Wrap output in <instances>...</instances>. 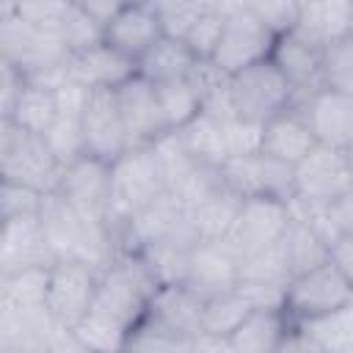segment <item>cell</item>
Here are the masks:
<instances>
[{
	"label": "cell",
	"instance_id": "obj_1",
	"mask_svg": "<svg viewBox=\"0 0 353 353\" xmlns=\"http://www.w3.org/2000/svg\"><path fill=\"white\" fill-rule=\"evenodd\" d=\"M72 50L58 28H39L17 14V3L0 6V61L17 66L28 80L66 69Z\"/></svg>",
	"mask_w": 353,
	"mask_h": 353
},
{
	"label": "cell",
	"instance_id": "obj_2",
	"mask_svg": "<svg viewBox=\"0 0 353 353\" xmlns=\"http://www.w3.org/2000/svg\"><path fill=\"white\" fill-rule=\"evenodd\" d=\"M168 190L160 163L152 146L127 149L119 160L110 163V207H108V226L116 232L146 204L160 199Z\"/></svg>",
	"mask_w": 353,
	"mask_h": 353
},
{
	"label": "cell",
	"instance_id": "obj_3",
	"mask_svg": "<svg viewBox=\"0 0 353 353\" xmlns=\"http://www.w3.org/2000/svg\"><path fill=\"white\" fill-rule=\"evenodd\" d=\"M0 176L39 193H55L63 179V165L50 152L44 135L0 119Z\"/></svg>",
	"mask_w": 353,
	"mask_h": 353
},
{
	"label": "cell",
	"instance_id": "obj_4",
	"mask_svg": "<svg viewBox=\"0 0 353 353\" xmlns=\"http://www.w3.org/2000/svg\"><path fill=\"white\" fill-rule=\"evenodd\" d=\"M276 36L243 3H226V25L212 55V63L229 77L270 58Z\"/></svg>",
	"mask_w": 353,
	"mask_h": 353
},
{
	"label": "cell",
	"instance_id": "obj_5",
	"mask_svg": "<svg viewBox=\"0 0 353 353\" xmlns=\"http://www.w3.org/2000/svg\"><path fill=\"white\" fill-rule=\"evenodd\" d=\"M232 102L240 119L265 124L295 105V88L268 58L256 66L232 74Z\"/></svg>",
	"mask_w": 353,
	"mask_h": 353
},
{
	"label": "cell",
	"instance_id": "obj_6",
	"mask_svg": "<svg viewBox=\"0 0 353 353\" xmlns=\"http://www.w3.org/2000/svg\"><path fill=\"white\" fill-rule=\"evenodd\" d=\"M295 201L303 207H325L353 188L350 152L314 146L295 168Z\"/></svg>",
	"mask_w": 353,
	"mask_h": 353
},
{
	"label": "cell",
	"instance_id": "obj_7",
	"mask_svg": "<svg viewBox=\"0 0 353 353\" xmlns=\"http://www.w3.org/2000/svg\"><path fill=\"white\" fill-rule=\"evenodd\" d=\"M347 301H353V287L339 273V268L328 259L325 265L312 268L290 281L284 314L290 317L292 325H298L303 320L323 317V314L345 306Z\"/></svg>",
	"mask_w": 353,
	"mask_h": 353
},
{
	"label": "cell",
	"instance_id": "obj_8",
	"mask_svg": "<svg viewBox=\"0 0 353 353\" xmlns=\"http://www.w3.org/2000/svg\"><path fill=\"white\" fill-rule=\"evenodd\" d=\"M292 223L290 201L270 199V196H254L243 199V207L237 212V221L226 237V243L243 256L265 251L284 240L287 229Z\"/></svg>",
	"mask_w": 353,
	"mask_h": 353
},
{
	"label": "cell",
	"instance_id": "obj_9",
	"mask_svg": "<svg viewBox=\"0 0 353 353\" xmlns=\"http://www.w3.org/2000/svg\"><path fill=\"white\" fill-rule=\"evenodd\" d=\"M99 273L83 262L61 259L50 268L47 312L61 328H74L94 303Z\"/></svg>",
	"mask_w": 353,
	"mask_h": 353
},
{
	"label": "cell",
	"instance_id": "obj_10",
	"mask_svg": "<svg viewBox=\"0 0 353 353\" xmlns=\"http://www.w3.org/2000/svg\"><path fill=\"white\" fill-rule=\"evenodd\" d=\"M223 185L243 199L270 196V199H295V171L287 163L268 157L265 152L251 157H229L221 165Z\"/></svg>",
	"mask_w": 353,
	"mask_h": 353
},
{
	"label": "cell",
	"instance_id": "obj_11",
	"mask_svg": "<svg viewBox=\"0 0 353 353\" xmlns=\"http://www.w3.org/2000/svg\"><path fill=\"white\" fill-rule=\"evenodd\" d=\"M240 284V254L226 240H199L188 259L185 287L201 301L218 298L237 290Z\"/></svg>",
	"mask_w": 353,
	"mask_h": 353
},
{
	"label": "cell",
	"instance_id": "obj_12",
	"mask_svg": "<svg viewBox=\"0 0 353 353\" xmlns=\"http://www.w3.org/2000/svg\"><path fill=\"white\" fill-rule=\"evenodd\" d=\"M295 108H301V113L320 146L350 152V146H353V94L320 88L309 97L295 99Z\"/></svg>",
	"mask_w": 353,
	"mask_h": 353
},
{
	"label": "cell",
	"instance_id": "obj_13",
	"mask_svg": "<svg viewBox=\"0 0 353 353\" xmlns=\"http://www.w3.org/2000/svg\"><path fill=\"white\" fill-rule=\"evenodd\" d=\"M116 102H119V113L127 130L130 149L152 146L163 132H168V124L163 119V108L157 99V88L146 77L135 74L124 85H119Z\"/></svg>",
	"mask_w": 353,
	"mask_h": 353
},
{
	"label": "cell",
	"instance_id": "obj_14",
	"mask_svg": "<svg viewBox=\"0 0 353 353\" xmlns=\"http://www.w3.org/2000/svg\"><path fill=\"white\" fill-rule=\"evenodd\" d=\"M58 193L88 221L108 223L110 207V163L85 154L83 160L63 168Z\"/></svg>",
	"mask_w": 353,
	"mask_h": 353
},
{
	"label": "cell",
	"instance_id": "obj_15",
	"mask_svg": "<svg viewBox=\"0 0 353 353\" xmlns=\"http://www.w3.org/2000/svg\"><path fill=\"white\" fill-rule=\"evenodd\" d=\"M80 121H83L85 154L113 163L130 149L127 130H124L119 102H116V91H91Z\"/></svg>",
	"mask_w": 353,
	"mask_h": 353
},
{
	"label": "cell",
	"instance_id": "obj_16",
	"mask_svg": "<svg viewBox=\"0 0 353 353\" xmlns=\"http://www.w3.org/2000/svg\"><path fill=\"white\" fill-rule=\"evenodd\" d=\"M323 50L317 41L303 36L298 28L279 36L270 52V63L295 88V99L323 88Z\"/></svg>",
	"mask_w": 353,
	"mask_h": 353
},
{
	"label": "cell",
	"instance_id": "obj_17",
	"mask_svg": "<svg viewBox=\"0 0 353 353\" xmlns=\"http://www.w3.org/2000/svg\"><path fill=\"white\" fill-rule=\"evenodd\" d=\"M185 221H188V210L182 207V201L174 193L165 190L160 199H154L152 204H146L141 212H135L116 232L119 251L138 254V251L149 248L152 243H160L168 234H174Z\"/></svg>",
	"mask_w": 353,
	"mask_h": 353
},
{
	"label": "cell",
	"instance_id": "obj_18",
	"mask_svg": "<svg viewBox=\"0 0 353 353\" xmlns=\"http://www.w3.org/2000/svg\"><path fill=\"white\" fill-rule=\"evenodd\" d=\"M50 265H55V256L47 245L39 215H22V218L3 221L0 276L17 273L25 268H50Z\"/></svg>",
	"mask_w": 353,
	"mask_h": 353
},
{
	"label": "cell",
	"instance_id": "obj_19",
	"mask_svg": "<svg viewBox=\"0 0 353 353\" xmlns=\"http://www.w3.org/2000/svg\"><path fill=\"white\" fill-rule=\"evenodd\" d=\"M66 74L72 83L85 85L88 91H116L138 74V66L124 52L99 41L83 52H74L66 63Z\"/></svg>",
	"mask_w": 353,
	"mask_h": 353
},
{
	"label": "cell",
	"instance_id": "obj_20",
	"mask_svg": "<svg viewBox=\"0 0 353 353\" xmlns=\"http://www.w3.org/2000/svg\"><path fill=\"white\" fill-rule=\"evenodd\" d=\"M61 325L47 309L0 306V353H41L52 347Z\"/></svg>",
	"mask_w": 353,
	"mask_h": 353
},
{
	"label": "cell",
	"instance_id": "obj_21",
	"mask_svg": "<svg viewBox=\"0 0 353 353\" xmlns=\"http://www.w3.org/2000/svg\"><path fill=\"white\" fill-rule=\"evenodd\" d=\"M163 36L160 19L152 3H124L121 11L105 28V44L138 61Z\"/></svg>",
	"mask_w": 353,
	"mask_h": 353
},
{
	"label": "cell",
	"instance_id": "obj_22",
	"mask_svg": "<svg viewBox=\"0 0 353 353\" xmlns=\"http://www.w3.org/2000/svg\"><path fill=\"white\" fill-rule=\"evenodd\" d=\"M317 146L301 108H287L284 113L273 116L270 121H265V141H262V152L279 163L287 165H298L312 149Z\"/></svg>",
	"mask_w": 353,
	"mask_h": 353
},
{
	"label": "cell",
	"instance_id": "obj_23",
	"mask_svg": "<svg viewBox=\"0 0 353 353\" xmlns=\"http://www.w3.org/2000/svg\"><path fill=\"white\" fill-rule=\"evenodd\" d=\"M199 243L196 232L190 229V223L185 221L174 234H168L160 243H152L149 248L138 251V256L143 259V265L149 268L152 279L157 281V287H174V284H185V273H188V259L193 245Z\"/></svg>",
	"mask_w": 353,
	"mask_h": 353
},
{
	"label": "cell",
	"instance_id": "obj_24",
	"mask_svg": "<svg viewBox=\"0 0 353 353\" xmlns=\"http://www.w3.org/2000/svg\"><path fill=\"white\" fill-rule=\"evenodd\" d=\"M149 314L157 317L171 334L176 336H201V317H204V301L190 292L185 284L160 287L149 303Z\"/></svg>",
	"mask_w": 353,
	"mask_h": 353
},
{
	"label": "cell",
	"instance_id": "obj_25",
	"mask_svg": "<svg viewBox=\"0 0 353 353\" xmlns=\"http://www.w3.org/2000/svg\"><path fill=\"white\" fill-rule=\"evenodd\" d=\"M295 28L303 36H309L312 41H317L320 47L342 41V39L350 36V28H353V0L301 3Z\"/></svg>",
	"mask_w": 353,
	"mask_h": 353
},
{
	"label": "cell",
	"instance_id": "obj_26",
	"mask_svg": "<svg viewBox=\"0 0 353 353\" xmlns=\"http://www.w3.org/2000/svg\"><path fill=\"white\" fill-rule=\"evenodd\" d=\"M290 331L292 323L284 312L254 309L226 342L232 345L234 353H279Z\"/></svg>",
	"mask_w": 353,
	"mask_h": 353
},
{
	"label": "cell",
	"instance_id": "obj_27",
	"mask_svg": "<svg viewBox=\"0 0 353 353\" xmlns=\"http://www.w3.org/2000/svg\"><path fill=\"white\" fill-rule=\"evenodd\" d=\"M240 207H243V196H237L232 188L223 185L201 204L188 210V223L199 240H226L237 221Z\"/></svg>",
	"mask_w": 353,
	"mask_h": 353
},
{
	"label": "cell",
	"instance_id": "obj_28",
	"mask_svg": "<svg viewBox=\"0 0 353 353\" xmlns=\"http://www.w3.org/2000/svg\"><path fill=\"white\" fill-rule=\"evenodd\" d=\"M196 55L190 52V47L182 39H171V36H160L138 61V74L146 77L149 83H165V80H176V77H188L190 69L196 66Z\"/></svg>",
	"mask_w": 353,
	"mask_h": 353
},
{
	"label": "cell",
	"instance_id": "obj_29",
	"mask_svg": "<svg viewBox=\"0 0 353 353\" xmlns=\"http://www.w3.org/2000/svg\"><path fill=\"white\" fill-rule=\"evenodd\" d=\"M281 243H284V251H287V259H290V268H292V279L312 270V268H320L331 259V245L301 215H292V223H290Z\"/></svg>",
	"mask_w": 353,
	"mask_h": 353
},
{
	"label": "cell",
	"instance_id": "obj_30",
	"mask_svg": "<svg viewBox=\"0 0 353 353\" xmlns=\"http://www.w3.org/2000/svg\"><path fill=\"white\" fill-rule=\"evenodd\" d=\"M91 353H124L127 339H130V328L113 317L110 312L99 309L91 303V309L85 312V317L69 328Z\"/></svg>",
	"mask_w": 353,
	"mask_h": 353
},
{
	"label": "cell",
	"instance_id": "obj_31",
	"mask_svg": "<svg viewBox=\"0 0 353 353\" xmlns=\"http://www.w3.org/2000/svg\"><path fill=\"white\" fill-rule=\"evenodd\" d=\"M303 336H309L323 353H345L353 350V301H347L345 306L314 317V320H303L295 325Z\"/></svg>",
	"mask_w": 353,
	"mask_h": 353
},
{
	"label": "cell",
	"instance_id": "obj_32",
	"mask_svg": "<svg viewBox=\"0 0 353 353\" xmlns=\"http://www.w3.org/2000/svg\"><path fill=\"white\" fill-rule=\"evenodd\" d=\"M179 132H182V141H185L188 152L193 154V160L215 165V168H221L229 160L226 132H223V121L221 119H215L210 113H199Z\"/></svg>",
	"mask_w": 353,
	"mask_h": 353
},
{
	"label": "cell",
	"instance_id": "obj_33",
	"mask_svg": "<svg viewBox=\"0 0 353 353\" xmlns=\"http://www.w3.org/2000/svg\"><path fill=\"white\" fill-rule=\"evenodd\" d=\"M50 268H25V270L0 276V306H8V309H47Z\"/></svg>",
	"mask_w": 353,
	"mask_h": 353
},
{
	"label": "cell",
	"instance_id": "obj_34",
	"mask_svg": "<svg viewBox=\"0 0 353 353\" xmlns=\"http://www.w3.org/2000/svg\"><path fill=\"white\" fill-rule=\"evenodd\" d=\"M14 124H19L22 130H30L36 135H44L50 130V124L58 119V99H55V88H47L41 83L28 80L11 116Z\"/></svg>",
	"mask_w": 353,
	"mask_h": 353
},
{
	"label": "cell",
	"instance_id": "obj_35",
	"mask_svg": "<svg viewBox=\"0 0 353 353\" xmlns=\"http://www.w3.org/2000/svg\"><path fill=\"white\" fill-rule=\"evenodd\" d=\"M251 312L254 309H251V303L245 301V295L240 290H232V292H223L218 298H210V301H204L201 336L229 339Z\"/></svg>",
	"mask_w": 353,
	"mask_h": 353
},
{
	"label": "cell",
	"instance_id": "obj_36",
	"mask_svg": "<svg viewBox=\"0 0 353 353\" xmlns=\"http://www.w3.org/2000/svg\"><path fill=\"white\" fill-rule=\"evenodd\" d=\"M154 88H157V99H160L163 119H165L168 130H182L201 113V99H199V91L190 83V77L165 80V83H157Z\"/></svg>",
	"mask_w": 353,
	"mask_h": 353
},
{
	"label": "cell",
	"instance_id": "obj_37",
	"mask_svg": "<svg viewBox=\"0 0 353 353\" xmlns=\"http://www.w3.org/2000/svg\"><path fill=\"white\" fill-rule=\"evenodd\" d=\"M292 281V268L284 251V243H276L265 251L248 254L240 259V284H279L287 287Z\"/></svg>",
	"mask_w": 353,
	"mask_h": 353
},
{
	"label": "cell",
	"instance_id": "obj_38",
	"mask_svg": "<svg viewBox=\"0 0 353 353\" xmlns=\"http://www.w3.org/2000/svg\"><path fill=\"white\" fill-rule=\"evenodd\" d=\"M44 141L50 146V152L55 154V160L69 168L72 163L85 157V138H83V121L77 116H63L58 113V119L50 124V130L44 132Z\"/></svg>",
	"mask_w": 353,
	"mask_h": 353
},
{
	"label": "cell",
	"instance_id": "obj_39",
	"mask_svg": "<svg viewBox=\"0 0 353 353\" xmlns=\"http://www.w3.org/2000/svg\"><path fill=\"white\" fill-rule=\"evenodd\" d=\"M223 25H226V3L207 0L204 14L196 19V25L190 28V33L185 39V44L190 47V52L199 61H212L218 41H221V33H223Z\"/></svg>",
	"mask_w": 353,
	"mask_h": 353
},
{
	"label": "cell",
	"instance_id": "obj_40",
	"mask_svg": "<svg viewBox=\"0 0 353 353\" xmlns=\"http://www.w3.org/2000/svg\"><path fill=\"white\" fill-rule=\"evenodd\" d=\"M223 188V176H221V168L215 165H207V163H196L188 174H182L171 188L168 193H174L185 210H193L196 204H201L207 196H212L215 190Z\"/></svg>",
	"mask_w": 353,
	"mask_h": 353
},
{
	"label": "cell",
	"instance_id": "obj_41",
	"mask_svg": "<svg viewBox=\"0 0 353 353\" xmlns=\"http://www.w3.org/2000/svg\"><path fill=\"white\" fill-rule=\"evenodd\" d=\"M61 33H63L72 55L74 52H83V50H88V47H94L99 41H105V28L85 14V8L80 6V0H69L66 14L61 19Z\"/></svg>",
	"mask_w": 353,
	"mask_h": 353
},
{
	"label": "cell",
	"instance_id": "obj_42",
	"mask_svg": "<svg viewBox=\"0 0 353 353\" xmlns=\"http://www.w3.org/2000/svg\"><path fill=\"white\" fill-rule=\"evenodd\" d=\"M152 152L160 163V171L165 176V185L171 188L182 174H188L199 160H193V154L188 152L185 141H182V132L179 130H168L163 132L154 143H152Z\"/></svg>",
	"mask_w": 353,
	"mask_h": 353
},
{
	"label": "cell",
	"instance_id": "obj_43",
	"mask_svg": "<svg viewBox=\"0 0 353 353\" xmlns=\"http://www.w3.org/2000/svg\"><path fill=\"white\" fill-rule=\"evenodd\" d=\"M323 88L353 94V36L323 50Z\"/></svg>",
	"mask_w": 353,
	"mask_h": 353
},
{
	"label": "cell",
	"instance_id": "obj_44",
	"mask_svg": "<svg viewBox=\"0 0 353 353\" xmlns=\"http://www.w3.org/2000/svg\"><path fill=\"white\" fill-rule=\"evenodd\" d=\"M154 14L160 19L163 36L171 39H188L190 28L196 25V19L204 14L207 0H168V3H152Z\"/></svg>",
	"mask_w": 353,
	"mask_h": 353
},
{
	"label": "cell",
	"instance_id": "obj_45",
	"mask_svg": "<svg viewBox=\"0 0 353 353\" xmlns=\"http://www.w3.org/2000/svg\"><path fill=\"white\" fill-rule=\"evenodd\" d=\"M245 6L276 39L290 33L298 25L301 3H292V0H245Z\"/></svg>",
	"mask_w": 353,
	"mask_h": 353
},
{
	"label": "cell",
	"instance_id": "obj_46",
	"mask_svg": "<svg viewBox=\"0 0 353 353\" xmlns=\"http://www.w3.org/2000/svg\"><path fill=\"white\" fill-rule=\"evenodd\" d=\"M223 132H226L229 157H251V154H259L262 152L265 124L234 116V119L223 121Z\"/></svg>",
	"mask_w": 353,
	"mask_h": 353
},
{
	"label": "cell",
	"instance_id": "obj_47",
	"mask_svg": "<svg viewBox=\"0 0 353 353\" xmlns=\"http://www.w3.org/2000/svg\"><path fill=\"white\" fill-rule=\"evenodd\" d=\"M47 193H39L28 185L19 182H6L0 188V218H22V215H39L41 212V201Z\"/></svg>",
	"mask_w": 353,
	"mask_h": 353
},
{
	"label": "cell",
	"instance_id": "obj_48",
	"mask_svg": "<svg viewBox=\"0 0 353 353\" xmlns=\"http://www.w3.org/2000/svg\"><path fill=\"white\" fill-rule=\"evenodd\" d=\"M174 339H176V334H171L157 317H152L146 312V317L130 331L124 353H163Z\"/></svg>",
	"mask_w": 353,
	"mask_h": 353
},
{
	"label": "cell",
	"instance_id": "obj_49",
	"mask_svg": "<svg viewBox=\"0 0 353 353\" xmlns=\"http://www.w3.org/2000/svg\"><path fill=\"white\" fill-rule=\"evenodd\" d=\"M66 6H69V0H30V3H17V14L30 25L61 30Z\"/></svg>",
	"mask_w": 353,
	"mask_h": 353
},
{
	"label": "cell",
	"instance_id": "obj_50",
	"mask_svg": "<svg viewBox=\"0 0 353 353\" xmlns=\"http://www.w3.org/2000/svg\"><path fill=\"white\" fill-rule=\"evenodd\" d=\"M25 83H28V77L17 66L0 61V116L3 119L11 116V110H14L22 88H25Z\"/></svg>",
	"mask_w": 353,
	"mask_h": 353
},
{
	"label": "cell",
	"instance_id": "obj_51",
	"mask_svg": "<svg viewBox=\"0 0 353 353\" xmlns=\"http://www.w3.org/2000/svg\"><path fill=\"white\" fill-rule=\"evenodd\" d=\"M331 262L339 268V273L353 287V234H345V237L331 243Z\"/></svg>",
	"mask_w": 353,
	"mask_h": 353
},
{
	"label": "cell",
	"instance_id": "obj_52",
	"mask_svg": "<svg viewBox=\"0 0 353 353\" xmlns=\"http://www.w3.org/2000/svg\"><path fill=\"white\" fill-rule=\"evenodd\" d=\"M80 6L85 8V14L91 19H97L102 28H108V22L121 11L124 3H116V0H80Z\"/></svg>",
	"mask_w": 353,
	"mask_h": 353
},
{
	"label": "cell",
	"instance_id": "obj_53",
	"mask_svg": "<svg viewBox=\"0 0 353 353\" xmlns=\"http://www.w3.org/2000/svg\"><path fill=\"white\" fill-rule=\"evenodd\" d=\"M279 353H323L309 336H303L295 325H292V331L287 334V339L281 342V347H279Z\"/></svg>",
	"mask_w": 353,
	"mask_h": 353
},
{
	"label": "cell",
	"instance_id": "obj_54",
	"mask_svg": "<svg viewBox=\"0 0 353 353\" xmlns=\"http://www.w3.org/2000/svg\"><path fill=\"white\" fill-rule=\"evenodd\" d=\"M163 353H201V336L190 339V336H176Z\"/></svg>",
	"mask_w": 353,
	"mask_h": 353
},
{
	"label": "cell",
	"instance_id": "obj_55",
	"mask_svg": "<svg viewBox=\"0 0 353 353\" xmlns=\"http://www.w3.org/2000/svg\"><path fill=\"white\" fill-rule=\"evenodd\" d=\"M201 353H234L232 345L226 339H212V336H201Z\"/></svg>",
	"mask_w": 353,
	"mask_h": 353
},
{
	"label": "cell",
	"instance_id": "obj_56",
	"mask_svg": "<svg viewBox=\"0 0 353 353\" xmlns=\"http://www.w3.org/2000/svg\"><path fill=\"white\" fill-rule=\"evenodd\" d=\"M41 353H58V350H55V347H47V350H41Z\"/></svg>",
	"mask_w": 353,
	"mask_h": 353
},
{
	"label": "cell",
	"instance_id": "obj_57",
	"mask_svg": "<svg viewBox=\"0 0 353 353\" xmlns=\"http://www.w3.org/2000/svg\"><path fill=\"white\" fill-rule=\"evenodd\" d=\"M345 353H353V350H345Z\"/></svg>",
	"mask_w": 353,
	"mask_h": 353
},
{
	"label": "cell",
	"instance_id": "obj_58",
	"mask_svg": "<svg viewBox=\"0 0 353 353\" xmlns=\"http://www.w3.org/2000/svg\"><path fill=\"white\" fill-rule=\"evenodd\" d=\"M350 36H353V28H350Z\"/></svg>",
	"mask_w": 353,
	"mask_h": 353
}]
</instances>
